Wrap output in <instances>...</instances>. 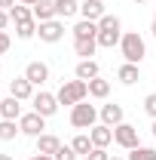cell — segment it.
I'll return each mask as SVG.
<instances>
[{
  "label": "cell",
  "mask_w": 156,
  "mask_h": 160,
  "mask_svg": "<svg viewBox=\"0 0 156 160\" xmlns=\"http://www.w3.org/2000/svg\"><path fill=\"white\" fill-rule=\"evenodd\" d=\"M92 37H98V22L80 19L74 25V40H92Z\"/></svg>",
  "instance_id": "ac0fdd59"
},
{
  "label": "cell",
  "mask_w": 156,
  "mask_h": 160,
  "mask_svg": "<svg viewBox=\"0 0 156 160\" xmlns=\"http://www.w3.org/2000/svg\"><path fill=\"white\" fill-rule=\"evenodd\" d=\"M110 160H122V157H110Z\"/></svg>",
  "instance_id": "ab89813d"
},
{
  "label": "cell",
  "mask_w": 156,
  "mask_h": 160,
  "mask_svg": "<svg viewBox=\"0 0 156 160\" xmlns=\"http://www.w3.org/2000/svg\"><path fill=\"white\" fill-rule=\"evenodd\" d=\"M19 3H25V6H34V3H37V0H19Z\"/></svg>",
  "instance_id": "e575fe53"
},
{
  "label": "cell",
  "mask_w": 156,
  "mask_h": 160,
  "mask_svg": "<svg viewBox=\"0 0 156 160\" xmlns=\"http://www.w3.org/2000/svg\"><path fill=\"white\" fill-rule=\"evenodd\" d=\"M117 80H119V83H126V86H132V83L141 80V68L132 65V62H122V65H119V71H117Z\"/></svg>",
  "instance_id": "e0dca14e"
},
{
  "label": "cell",
  "mask_w": 156,
  "mask_h": 160,
  "mask_svg": "<svg viewBox=\"0 0 156 160\" xmlns=\"http://www.w3.org/2000/svg\"><path fill=\"white\" fill-rule=\"evenodd\" d=\"M71 148L77 151L80 157H89L95 145H92V139H89V132H80V136H74V139H71Z\"/></svg>",
  "instance_id": "44dd1931"
},
{
  "label": "cell",
  "mask_w": 156,
  "mask_h": 160,
  "mask_svg": "<svg viewBox=\"0 0 156 160\" xmlns=\"http://www.w3.org/2000/svg\"><path fill=\"white\" fill-rule=\"evenodd\" d=\"M25 77L31 80L34 86H43V83L49 80V65H46V62H31V65L25 68Z\"/></svg>",
  "instance_id": "7c38bea8"
},
{
  "label": "cell",
  "mask_w": 156,
  "mask_h": 160,
  "mask_svg": "<svg viewBox=\"0 0 156 160\" xmlns=\"http://www.w3.org/2000/svg\"><path fill=\"white\" fill-rule=\"evenodd\" d=\"M55 16L58 19H74V16H80V0H55Z\"/></svg>",
  "instance_id": "ffe728a7"
},
{
  "label": "cell",
  "mask_w": 156,
  "mask_h": 160,
  "mask_svg": "<svg viewBox=\"0 0 156 160\" xmlns=\"http://www.w3.org/2000/svg\"><path fill=\"white\" fill-rule=\"evenodd\" d=\"M89 139H92L95 148H107V145L113 142V129H110V126H104V123H95V126L89 129Z\"/></svg>",
  "instance_id": "5bb4252c"
},
{
  "label": "cell",
  "mask_w": 156,
  "mask_h": 160,
  "mask_svg": "<svg viewBox=\"0 0 156 160\" xmlns=\"http://www.w3.org/2000/svg\"><path fill=\"white\" fill-rule=\"evenodd\" d=\"M95 49H98V37H92V40H74V52H77L80 59H92Z\"/></svg>",
  "instance_id": "603a6c76"
},
{
  "label": "cell",
  "mask_w": 156,
  "mask_h": 160,
  "mask_svg": "<svg viewBox=\"0 0 156 160\" xmlns=\"http://www.w3.org/2000/svg\"><path fill=\"white\" fill-rule=\"evenodd\" d=\"M28 160H52L49 154H34V157H28Z\"/></svg>",
  "instance_id": "836d02e7"
},
{
  "label": "cell",
  "mask_w": 156,
  "mask_h": 160,
  "mask_svg": "<svg viewBox=\"0 0 156 160\" xmlns=\"http://www.w3.org/2000/svg\"><path fill=\"white\" fill-rule=\"evenodd\" d=\"M9 19L16 22V25H19V22H28V19H34V9L25 6V3H16V6L9 9Z\"/></svg>",
  "instance_id": "484cf974"
},
{
  "label": "cell",
  "mask_w": 156,
  "mask_h": 160,
  "mask_svg": "<svg viewBox=\"0 0 156 160\" xmlns=\"http://www.w3.org/2000/svg\"><path fill=\"white\" fill-rule=\"evenodd\" d=\"M37 28H40L37 19L19 22V25H16V37H19V40H31V37H37Z\"/></svg>",
  "instance_id": "cb8c5ba5"
},
{
  "label": "cell",
  "mask_w": 156,
  "mask_h": 160,
  "mask_svg": "<svg viewBox=\"0 0 156 160\" xmlns=\"http://www.w3.org/2000/svg\"><path fill=\"white\" fill-rule=\"evenodd\" d=\"M0 74H3V68H0Z\"/></svg>",
  "instance_id": "60d3db41"
},
{
  "label": "cell",
  "mask_w": 156,
  "mask_h": 160,
  "mask_svg": "<svg viewBox=\"0 0 156 160\" xmlns=\"http://www.w3.org/2000/svg\"><path fill=\"white\" fill-rule=\"evenodd\" d=\"M113 142H117L119 148H126V151H132V148H138L141 145V139H138V126H132V123H119V126H113Z\"/></svg>",
  "instance_id": "5b68a950"
},
{
  "label": "cell",
  "mask_w": 156,
  "mask_h": 160,
  "mask_svg": "<svg viewBox=\"0 0 156 160\" xmlns=\"http://www.w3.org/2000/svg\"><path fill=\"white\" fill-rule=\"evenodd\" d=\"M144 114L150 120H156V92H150V96L144 99Z\"/></svg>",
  "instance_id": "f1b7e54d"
},
{
  "label": "cell",
  "mask_w": 156,
  "mask_h": 160,
  "mask_svg": "<svg viewBox=\"0 0 156 160\" xmlns=\"http://www.w3.org/2000/svg\"><path fill=\"white\" fill-rule=\"evenodd\" d=\"M98 120H101L104 126H110V129H113V126H119V123L126 120V111H122V105H117V102H113V105H101Z\"/></svg>",
  "instance_id": "9c48e42d"
},
{
  "label": "cell",
  "mask_w": 156,
  "mask_h": 160,
  "mask_svg": "<svg viewBox=\"0 0 156 160\" xmlns=\"http://www.w3.org/2000/svg\"><path fill=\"white\" fill-rule=\"evenodd\" d=\"M37 34L43 43H58L64 37V19H49V22H40Z\"/></svg>",
  "instance_id": "ba28073f"
},
{
  "label": "cell",
  "mask_w": 156,
  "mask_h": 160,
  "mask_svg": "<svg viewBox=\"0 0 156 160\" xmlns=\"http://www.w3.org/2000/svg\"><path fill=\"white\" fill-rule=\"evenodd\" d=\"M9 46H12L9 34H6V31H0V56H6V52H9Z\"/></svg>",
  "instance_id": "4dcf8cb0"
},
{
  "label": "cell",
  "mask_w": 156,
  "mask_h": 160,
  "mask_svg": "<svg viewBox=\"0 0 156 160\" xmlns=\"http://www.w3.org/2000/svg\"><path fill=\"white\" fill-rule=\"evenodd\" d=\"M58 148H61V139H58V136H52V132L37 136V154H49V157H55Z\"/></svg>",
  "instance_id": "2e32d148"
},
{
  "label": "cell",
  "mask_w": 156,
  "mask_h": 160,
  "mask_svg": "<svg viewBox=\"0 0 156 160\" xmlns=\"http://www.w3.org/2000/svg\"><path fill=\"white\" fill-rule=\"evenodd\" d=\"M153 19H156V12H153Z\"/></svg>",
  "instance_id": "b9f144b4"
},
{
  "label": "cell",
  "mask_w": 156,
  "mask_h": 160,
  "mask_svg": "<svg viewBox=\"0 0 156 160\" xmlns=\"http://www.w3.org/2000/svg\"><path fill=\"white\" fill-rule=\"evenodd\" d=\"M150 31H153V37H156V19H153V25H150Z\"/></svg>",
  "instance_id": "74e56055"
},
{
  "label": "cell",
  "mask_w": 156,
  "mask_h": 160,
  "mask_svg": "<svg viewBox=\"0 0 156 160\" xmlns=\"http://www.w3.org/2000/svg\"><path fill=\"white\" fill-rule=\"evenodd\" d=\"M31 105H34V111H37V114H43V117H52V114L58 111V96H55V92H46V89H40V92H34Z\"/></svg>",
  "instance_id": "8992f818"
},
{
  "label": "cell",
  "mask_w": 156,
  "mask_h": 160,
  "mask_svg": "<svg viewBox=\"0 0 156 160\" xmlns=\"http://www.w3.org/2000/svg\"><path fill=\"white\" fill-rule=\"evenodd\" d=\"M86 160H110V154H107V148H92V154Z\"/></svg>",
  "instance_id": "f546056e"
},
{
  "label": "cell",
  "mask_w": 156,
  "mask_h": 160,
  "mask_svg": "<svg viewBox=\"0 0 156 160\" xmlns=\"http://www.w3.org/2000/svg\"><path fill=\"white\" fill-rule=\"evenodd\" d=\"M132 3H138V6H141V3H150V0H132Z\"/></svg>",
  "instance_id": "f35d334b"
},
{
  "label": "cell",
  "mask_w": 156,
  "mask_h": 160,
  "mask_svg": "<svg viewBox=\"0 0 156 160\" xmlns=\"http://www.w3.org/2000/svg\"><path fill=\"white\" fill-rule=\"evenodd\" d=\"M119 52H122V59H126V62L141 65V59L147 56V43H144V37H141L138 31H126L122 40H119Z\"/></svg>",
  "instance_id": "7a4b0ae2"
},
{
  "label": "cell",
  "mask_w": 156,
  "mask_h": 160,
  "mask_svg": "<svg viewBox=\"0 0 156 160\" xmlns=\"http://www.w3.org/2000/svg\"><path fill=\"white\" fill-rule=\"evenodd\" d=\"M150 132H153V139H156V120H153V126H150Z\"/></svg>",
  "instance_id": "8d00e7d4"
},
{
  "label": "cell",
  "mask_w": 156,
  "mask_h": 160,
  "mask_svg": "<svg viewBox=\"0 0 156 160\" xmlns=\"http://www.w3.org/2000/svg\"><path fill=\"white\" fill-rule=\"evenodd\" d=\"M0 160H12V154H0Z\"/></svg>",
  "instance_id": "d590c367"
},
{
  "label": "cell",
  "mask_w": 156,
  "mask_h": 160,
  "mask_svg": "<svg viewBox=\"0 0 156 160\" xmlns=\"http://www.w3.org/2000/svg\"><path fill=\"white\" fill-rule=\"evenodd\" d=\"M129 160H156V148H147V145H138L129 151Z\"/></svg>",
  "instance_id": "4316f807"
},
{
  "label": "cell",
  "mask_w": 156,
  "mask_h": 160,
  "mask_svg": "<svg viewBox=\"0 0 156 160\" xmlns=\"http://www.w3.org/2000/svg\"><path fill=\"white\" fill-rule=\"evenodd\" d=\"M19 132H21L19 120H0V139H3V142H12Z\"/></svg>",
  "instance_id": "d4e9b609"
},
{
  "label": "cell",
  "mask_w": 156,
  "mask_h": 160,
  "mask_svg": "<svg viewBox=\"0 0 156 160\" xmlns=\"http://www.w3.org/2000/svg\"><path fill=\"white\" fill-rule=\"evenodd\" d=\"M19 126H21V136L37 139V136H43V129H46V117L37 114V111H31V114H21L19 117Z\"/></svg>",
  "instance_id": "52a82bcc"
},
{
  "label": "cell",
  "mask_w": 156,
  "mask_h": 160,
  "mask_svg": "<svg viewBox=\"0 0 156 160\" xmlns=\"http://www.w3.org/2000/svg\"><path fill=\"white\" fill-rule=\"evenodd\" d=\"M31 9H34V19H37V22L58 19V16H55V0H37V3H34Z\"/></svg>",
  "instance_id": "d6986e66"
},
{
  "label": "cell",
  "mask_w": 156,
  "mask_h": 160,
  "mask_svg": "<svg viewBox=\"0 0 156 160\" xmlns=\"http://www.w3.org/2000/svg\"><path fill=\"white\" fill-rule=\"evenodd\" d=\"M9 96H16L19 102H31L34 99V83L25 77H16V80H9Z\"/></svg>",
  "instance_id": "30bf717a"
},
{
  "label": "cell",
  "mask_w": 156,
  "mask_h": 160,
  "mask_svg": "<svg viewBox=\"0 0 156 160\" xmlns=\"http://www.w3.org/2000/svg\"><path fill=\"white\" fill-rule=\"evenodd\" d=\"M74 74H77V80H86V83H89V80L101 77V68H98V62H95V59H80Z\"/></svg>",
  "instance_id": "4fadbf2b"
},
{
  "label": "cell",
  "mask_w": 156,
  "mask_h": 160,
  "mask_svg": "<svg viewBox=\"0 0 156 160\" xmlns=\"http://www.w3.org/2000/svg\"><path fill=\"white\" fill-rule=\"evenodd\" d=\"M98 123V108L89 105V102H80L71 108V126L74 129H92Z\"/></svg>",
  "instance_id": "277c9868"
},
{
  "label": "cell",
  "mask_w": 156,
  "mask_h": 160,
  "mask_svg": "<svg viewBox=\"0 0 156 160\" xmlns=\"http://www.w3.org/2000/svg\"><path fill=\"white\" fill-rule=\"evenodd\" d=\"M12 6H16V0H0V9H6V12H9Z\"/></svg>",
  "instance_id": "d6a6232c"
},
{
  "label": "cell",
  "mask_w": 156,
  "mask_h": 160,
  "mask_svg": "<svg viewBox=\"0 0 156 160\" xmlns=\"http://www.w3.org/2000/svg\"><path fill=\"white\" fill-rule=\"evenodd\" d=\"M77 157H80V154L71 148V145H61L58 151H55V157H52V160H77Z\"/></svg>",
  "instance_id": "83f0119b"
},
{
  "label": "cell",
  "mask_w": 156,
  "mask_h": 160,
  "mask_svg": "<svg viewBox=\"0 0 156 160\" xmlns=\"http://www.w3.org/2000/svg\"><path fill=\"white\" fill-rule=\"evenodd\" d=\"M21 117V102L16 96L0 99V120H19Z\"/></svg>",
  "instance_id": "9a60e30c"
},
{
  "label": "cell",
  "mask_w": 156,
  "mask_h": 160,
  "mask_svg": "<svg viewBox=\"0 0 156 160\" xmlns=\"http://www.w3.org/2000/svg\"><path fill=\"white\" fill-rule=\"evenodd\" d=\"M89 96L92 99H107L110 96V80H104V77L89 80Z\"/></svg>",
  "instance_id": "7402d4cb"
},
{
  "label": "cell",
  "mask_w": 156,
  "mask_h": 160,
  "mask_svg": "<svg viewBox=\"0 0 156 160\" xmlns=\"http://www.w3.org/2000/svg\"><path fill=\"white\" fill-rule=\"evenodd\" d=\"M9 12H6V9H0V31H6V25H9Z\"/></svg>",
  "instance_id": "1f68e13d"
},
{
  "label": "cell",
  "mask_w": 156,
  "mask_h": 160,
  "mask_svg": "<svg viewBox=\"0 0 156 160\" xmlns=\"http://www.w3.org/2000/svg\"><path fill=\"white\" fill-rule=\"evenodd\" d=\"M104 16H107V12H104V0H83V3H80V19L101 22Z\"/></svg>",
  "instance_id": "8fae6325"
},
{
  "label": "cell",
  "mask_w": 156,
  "mask_h": 160,
  "mask_svg": "<svg viewBox=\"0 0 156 160\" xmlns=\"http://www.w3.org/2000/svg\"><path fill=\"white\" fill-rule=\"evenodd\" d=\"M119 40H122V22L119 16H104V19L98 22V46H104V49H113L119 46Z\"/></svg>",
  "instance_id": "6da1fadb"
},
{
  "label": "cell",
  "mask_w": 156,
  "mask_h": 160,
  "mask_svg": "<svg viewBox=\"0 0 156 160\" xmlns=\"http://www.w3.org/2000/svg\"><path fill=\"white\" fill-rule=\"evenodd\" d=\"M58 96V105H80V102L89 99V83L86 80H67V83H61V89L55 92Z\"/></svg>",
  "instance_id": "3957f363"
}]
</instances>
